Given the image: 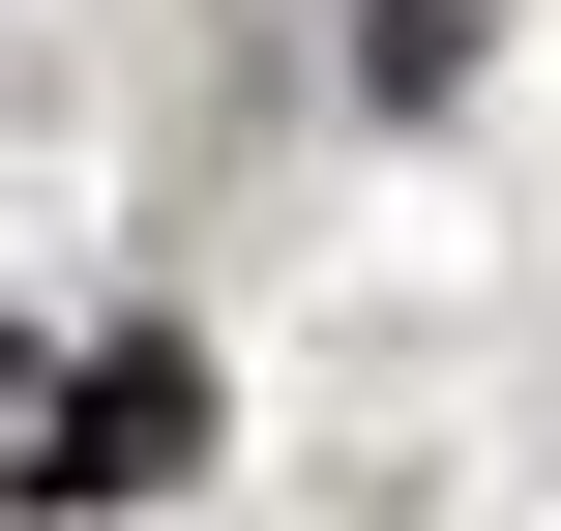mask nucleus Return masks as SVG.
Segmentation results:
<instances>
[{"label":"nucleus","instance_id":"f257e3e1","mask_svg":"<svg viewBox=\"0 0 561 531\" xmlns=\"http://www.w3.org/2000/svg\"><path fill=\"white\" fill-rule=\"evenodd\" d=\"M178 473H207V355H89L30 414V503H178Z\"/></svg>","mask_w":561,"mask_h":531},{"label":"nucleus","instance_id":"f03ea898","mask_svg":"<svg viewBox=\"0 0 561 531\" xmlns=\"http://www.w3.org/2000/svg\"><path fill=\"white\" fill-rule=\"evenodd\" d=\"M30 414H59V384H30V355H0V503H30Z\"/></svg>","mask_w":561,"mask_h":531}]
</instances>
